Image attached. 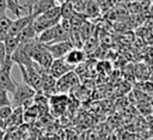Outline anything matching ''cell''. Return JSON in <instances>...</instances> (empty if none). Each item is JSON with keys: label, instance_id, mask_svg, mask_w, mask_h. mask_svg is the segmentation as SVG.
Returning <instances> with one entry per match:
<instances>
[{"label": "cell", "instance_id": "cell-1", "mask_svg": "<svg viewBox=\"0 0 153 140\" xmlns=\"http://www.w3.org/2000/svg\"><path fill=\"white\" fill-rule=\"evenodd\" d=\"M37 39L39 43L44 44V45H50L54 43H59V42H65V41H71V35L67 34L66 31H63V29L61 28L60 24L41 32L37 36Z\"/></svg>", "mask_w": 153, "mask_h": 140}, {"label": "cell", "instance_id": "cell-2", "mask_svg": "<svg viewBox=\"0 0 153 140\" xmlns=\"http://www.w3.org/2000/svg\"><path fill=\"white\" fill-rule=\"evenodd\" d=\"M36 91L30 87L29 85H26L25 83H17V87L16 91L13 92V98L11 99V104L12 108H19V106H24L26 103H29V101L33 99L36 97Z\"/></svg>", "mask_w": 153, "mask_h": 140}, {"label": "cell", "instance_id": "cell-3", "mask_svg": "<svg viewBox=\"0 0 153 140\" xmlns=\"http://www.w3.org/2000/svg\"><path fill=\"white\" fill-rule=\"evenodd\" d=\"M13 66V61L11 59H6L5 63L0 67V89L13 93L17 87V83L11 77V69Z\"/></svg>", "mask_w": 153, "mask_h": 140}, {"label": "cell", "instance_id": "cell-4", "mask_svg": "<svg viewBox=\"0 0 153 140\" xmlns=\"http://www.w3.org/2000/svg\"><path fill=\"white\" fill-rule=\"evenodd\" d=\"M32 6L33 1H24V0H8L7 1V10L13 12V14L18 18L32 16Z\"/></svg>", "mask_w": 153, "mask_h": 140}, {"label": "cell", "instance_id": "cell-5", "mask_svg": "<svg viewBox=\"0 0 153 140\" xmlns=\"http://www.w3.org/2000/svg\"><path fill=\"white\" fill-rule=\"evenodd\" d=\"M78 75L74 73V71L69 72L68 74L63 75L62 78L56 80V87H55V95H65L71 89L75 87L78 85Z\"/></svg>", "mask_w": 153, "mask_h": 140}, {"label": "cell", "instance_id": "cell-6", "mask_svg": "<svg viewBox=\"0 0 153 140\" xmlns=\"http://www.w3.org/2000/svg\"><path fill=\"white\" fill-rule=\"evenodd\" d=\"M73 48H74V44L72 43V41H65V42H59V43L47 45V49L49 50L54 60L65 57Z\"/></svg>", "mask_w": 153, "mask_h": 140}, {"label": "cell", "instance_id": "cell-7", "mask_svg": "<svg viewBox=\"0 0 153 140\" xmlns=\"http://www.w3.org/2000/svg\"><path fill=\"white\" fill-rule=\"evenodd\" d=\"M73 69H74V68L71 67V66L65 61V59L62 57V59H55V60L53 61V63H51V66H50V68H49V73L57 80V79L62 78L63 75L68 74L69 72H72Z\"/></svg>", "mask_w": 153, "mask_h": 140}, {"label": "cell", "instance_id": "cell-8", "mask_svg": "<svg viewBox=\"0 0 153 140\" xmlns=\"http://www.w3.org/2000/svg\"><path fill=\"white\" fill-rule=\"evenodd\" d=\"M41 69L42 74V93L44 95H55V87H56V79L49 73L47 69Z\"/></svg>", "mask_w": 153, "mask_h": 140}, {"label": "cell", "instance_id": "cell-9", "mask_svg": "<svg viewBox=\"0 0 153 140\" xmlns=\"http://www.w3.org/2000/svg\"><path fill=\"white\" fill-rule=\"evenodd\" d=\"M85 57H86V53H85L81 48H80V49H79V48H73L63 59H65V61H66L71 67L75 68L76 66L84 63Z\"/></svg>", "mask_w": 153, "mask_h": 140}, {"label": "cell", "instance_id": "cell-10", "mask_svg": "<svg viewBox=\"0 0 153 140\" xmlns=\"http://www.w3.org/2000/svg\"><path fill=\"white\" fill-rule=\"evenodd\" d=\"M32 23H33V17L32 16H27V17H23V18H18V19L13 20L12 26L8 31V36L16 37L19 32H22L26 26H29Z\"/></svg>", "mask_w": 153, "mask_h": 140}, {"label": "cell", "instance_id": "cell-11", "mask_svg": "<svg viewBox=\"0 0 153 140\" xmlns=\"http://www.w3.org/2000/svg\"><path fill=\"white\" fill-rule=\"evenodd\" d=\"M56 1L54 0H38V1H33V6H32V17L36 18L43 13H45L48 10L53 8L54 6H56Z\"/></svg>", "mask_w": 153, "mask_h": 140}, {"label": "cell", "instance_id": "cell-12", "mask_svg": "<svg viewBox=\"0 0 153 140\" xmlns=\"http://www.w3.org/2000/svg\"><path fill=\"white\" fill-rule=\"evenodd\" d=\"M17 41L19 42V44H25L30 41H33L37 38V34L35 31V28H33V24H30L29 26H26L22 32H19L17 36H16Z\"/></svg>", "mask_w": 153, "mask_h": 140}, {"label": "cell", "instance_id": "cell-13", "mask_svg": "<svg viewBox=\"0 0 153 140\" xmlns=\"http://www.w3.org/2000/svg\"><path fill=\"white\" fill-rule=\"evenodd\" d=\"M23 120H24V109H23V106L13 109V112H12L11 117L7 121L6 129L10 128V127H19V124L23 123Z\"/></svg>", "mask_w": 153, "mask_h": 140}, {"label": "cell", "instance_id": "cell-14", "mask_svg": "<svg viewBox=\"0 0 153 140\" xmlns=\"http://www.w3.org/2000/svg\"><path fill=\"white\" fill-rule=\"evenodd\" d=\"M60 14L61 19L65 20H71L74 17V10L72 6V1H62L60 5Z\"/></svg>", "mask_w": 153, "mask_h": 140}, {"label": "cell", "instance_id": "cell-15", "mask_svg": "<svg viewBox=\"0 0 153 140\" xmlns=\"http://www.w3.org/2000/svg\"><path fill=\"white\" fill-rule=\"evenodd\" d=\"M4 45H5V50H6V55L7 59H11V56L13 55V53L17 50V48L19 47V42L17 41L16 37H11L7 36L4 41Z\"/></svg>", "mask_w": 153, "mask_h": 140}, {"label": "cell", "instance_id": "cell-16", "mask_svg": "<svg viewBox=\"0 0 153 140\" xmlns=\"http://www.w3.org/2000/svg\"><path fill=\"white\" fill-rule=\"evenodd\" d=\"M12 112H13V108H12V105L0 108V128H1L2 130L6 129L7 121L10 120Z\"/></svg>", "mask_w": 153, "mask_h": 140}, {"label": "cell", "instance_id": "cell-17", "mask_svg": "<svg viewBox=\"0 0 153 140\" xmlns=\"http://www.w3.org/2000/svg\"><path fill=\"white\" fill-rule=\"evenodd\" d=\"M99 12H100V7L98 5V1H87L85 16H87L90 18H94L99 14Z\"/></svg>", "mask_w": 153, "mask_h": 140}, {"label": "cell", "instance_id": "cell-18", "mask_svg": "<svg viewBox=\"0 0 153 140\" xmlns=\"http://www.w3.org/2000/svg\"><path fill=\"white\" fill-rule=\"evenodd\" d=\"M12 23L13 20L10 19L7 16H4V17H0V32L2 35H5L6 37L8 36V31L12 26Z\"/></svg>", "mask_w": 153, "mask_h": 140}, {"label": "cell", "instance_id": "cell-19", "mask_svg": "<svg viewBox=\"0 0 153 140\" xmlns=\"http://www.w3.org/2000/svg\"><path fill=\"white\" fill-rule=\"evenodd\" d=\"M72 6H73V10H74V13H76V14H85L87 1H85V0L72 1Z\"/></svg>", "mask_w": 153, "mask_h": 140}, {"label": "cell", "instance_id": "cell-20", "mask_svg": "<svg viewBox=\"0 0 153 140\" xmlns=\"http://www.w3.org/2000/svg\"><path fill=\"white\" fill-rule=\"evenodd\" d=\"M10 105H12V104H11V99L8 97V92L0 89V108L10 106Z\"/></svg>", "mask_w": 153, "mask_h": 140}, {"label": "cell", "instance_id": "cell-21", "mask_svg": "<svg viewBox=\"0 0 153 140\" xmlns=\"http://www.w3.org/2000/svg\"><path fill=\"white\" fill-rule=\"evenodd\" d=\"M6 59H7V55H6V50H5L4 42H0V67L5 63Z\"/></svg>", "mask_w": 153, "mask_h": 140}, {"label": "cell", "instance_id": "cell-22", "mask_svg": "<svg viewBox=\"0 0 153 140\" xmlns=\"http://www.w3.org/2000/svg\"><path fill=\"white\" fill-rule=\"evenodd\" d=\"M6 11H7V1L0 0V17L6 16Z\"/></svg>", "mask_w": 153, "mask_h": 140}, {"label": "cell", "instance_id": "cell-23", "mask_svg": "<svg viewBox=\"0 0 153 140\" xmlns=\"http://www.w3.org/2000/svg\"><path fill=\"white\" fill-rule=\"evenodd\" d=\"M5 38H6V36H5V35H2V34L0 32V42H4V41H5Z\"/></svg>", "mask_w": 153, "mask_h": 140}, {"label": "cell", "instance_id": "cell-24", "mask_svg": "<svg viewBox=\"0 0 153 140\" xmlns=\"http://www.w3.org/2000/svg\"><path fill=\"white\" fill-rule=\"evenodd\" d=\"M4 135H5V130H2V129L0 128V139H2V138H4Z\"/></svg>", "mask_w": 153, "mask_h": 140}]
</instances>
